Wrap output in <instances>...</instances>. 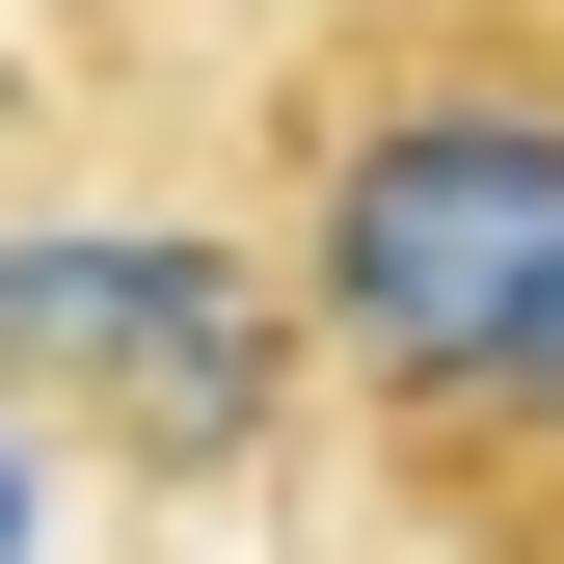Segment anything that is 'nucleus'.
<instances>
[{"label":"nucleus","instance_id":"nucleus-3","mask_svg":"<svg viewBox=\"0 0 564 564\" xmlns=\"http://www.w3.org/2000/svg\"><path fill=\"white\" fill-rule=\"evenodd\" d=\"M349 484H377V538H403V564H564V296L484 349L403 457H349Z\"/></svg>","mask_w":564,"mask_h":564},{"label":"nucleus","instance_id":"nucleus-2","mask_svg":"<svg viewBox=\"0 0 564 564\" xmlns=\"http://www.w3.org/2000/svg\"><path fill=\"white\" fill-rule=\"evenodd\" d=\"M0 403L54 457H108V484H269L323 431V323H296L269 188L242 216H162V188L0 216Z\"/></svg>","mask_w":564,"mask_h":564},{"label":"nucleus","instance_id":"nucleus-1","mask_svg":"<svg viewBox=\"0 0 564 564\" xmlns=\"http://www.w3.org/2000/svg\"><path fill=\"white\" fill-rule=\"evenodd\" d=\"M269 242L323 323V431L403 457L564 296V0H323L269 54Z\"/></svg>","mask_w":564,"mask_h":564}]
</instances>
